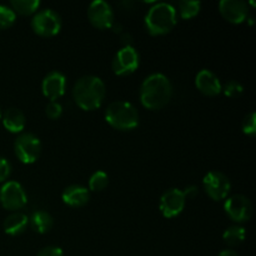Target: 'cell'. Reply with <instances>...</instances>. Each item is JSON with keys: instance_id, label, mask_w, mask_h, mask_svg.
<instances>
[{"instance_id": "obj_1", "label": "cell", "mask_w": 256, "mask_h": 256, "mask_svg": "<svg viewBox=\"0 0 256 256\" xmlns=\"http://www.w3.org/2000/svg\"><path fill=\"white\" fill-rule=\"evenodd\" d=\"M172 96V85L165 75L152 74L140 86V102L146 109H162Z\"/></svg>"}, {"instance_id": "obj_2", "label": "cell", "mask_w": 256, "mask_h": 256, "mask_svg": "<svg viewBox=\"0 0 256 256\" xmlns=\"http://www.w3.org/2000/svg\"><path fill=\"white\" fill-rule=\"evenodd\" d=\"M72 96L78 106L92 112L102 106L105 99V84L100 78L85 75L80 78L72 89Z\"/></svg>"}, {"instance_id": "obj_3", "label": "cell", "mask_w": 256, "mask_h": 256, "mask_svg": "<svg viewBox=\"0 0 256 256\" xmlns=\"http://www.w3.org/2000/svg\"><path fill=\"white\" fill-rule=\"evenodd\" d=\"M145 25L152 35H164L176 25V10L166 2H158L145 16Z\"/></svg>"}, {"instance_id": "obj_4", "label": "cell", "mask_w": 256, "mask_h": 256, "mask_svg": "<svg viewBox=\"0 0 256 256\" xmlns=\"http://www.w3.org/2000/svg\"><path fill=\"white\" fill-rule=\"evenodd\" d=\"M105 120L112 128L128 132L139 124V114L132 104L128 102H114L109 104L105 112Z\"/></svg>"}, {"instance_id": "obj_5", "label": "cell", "mask_w": 256, "mask_h": 256, "mask_svg": "<svg viewBox=\"0 0 256 256\" xmlns=\"http://www.w3.org/2000/svg\"><path fill=\"white\" fill-rule=\"evenodd\" d=\"M15 155L24 164H32L36 162L42 152V142L39 138L30 132L19 135L14 144Z\"/></svg>"}, {"instance_id": "obj_6", "label": "cell", "mask_w": 256, "mask_h": 256, "mask_svg": "<svg viewBox=\"0 0 256 256\" xmlns=\"http://www.w3.org/2000/svg\"><path fill=\"white\" fill-rule=\"evenodd\" d=\"M32 28L40 36H54L62 29V19L54 10H39L32 18Z\"/></svg>"}, {"instance_id": "obj_7", "label": "cell", "mask_w": 256, "mask_h": 256, "mask_svg": "<svg viewBox=\"0 0 256 256\" xmlns=\"http://www.w3.org/2000/svg\"><path fill=\"white\" fill-rule=\"evenodd\" d=\"M26 194L19 182H8L0 189V202L6 210L16 212L22 209L26 205Z\"/></svg>"}, {"instance_id": "obj_8", "label": "cell", "mask_w": 256, "mask_h": 256, "mask_svg": "<svg viewBox=\"0 0 256 256\" xmlns=\"http://www.w3.org/2000/svg\"><path fill=\"white\" fill-rule=\"evenodd\" d=\"M112 72L119 76H128L132 74L139 68V54L136 50L129 45L122 46L119 52L115 54L112 59Z\"/></svg>"}, {"instance_id": "obj_9", "label": "cell", "mask_w": 256, "mask_h": 256, "mask_svg": "<svg viewBox=\"0 0 256 256\" xmlns=\"http://www.w3.org/2000/svg\"><path fill=\"white\" fill-rule=\"evenodd\" d=\"M204 189L206 194L212 198V200H224L229 195L232 184L226 175L219 172H208L202 180Z\"/></svg>"}, {"instance_id": "obj_10", "label": "cell", "mask_w": 256, "mask_h": 256, "mask_svg": "<svg viewBox=\"0 0 256 256\" xmlns=\"http://www.w3.org/2000/svg\"><path fill=\"white\" fill-rule=\"evenodd\" d=\"M224 209L228 216L235 222H249L252 216V205L244 195H234L225 202Z\"/></svg>"}, {"instance_id": "obj_11", "label": "cell", "mask_w": 256, "mask_h": 256, "mask_svg": "<svg viewBox=\"0 0 256 256\" xmlns=\"http://www.w3.org/2000/svg\"><path fill=\"white\" fill-rule=\"evenodd\" d=\"M88 18L98 29H109L114 24V12L106 2L95 0L89 5Z\"/></svg>"}, {"instance_id": "obj_12", "label": "cell", "mask_w": 256, "mask_h": 256, "mask_svg": "<svg viewBox=\"0 0 256 256\" xmlns=\"http://www.w3.org/2000/svg\"><path fill=\"white\" fill-rule=\"evenodd\" d=\"M184 192L179 189H170L160 198V212L165 218H175L184 210Z\"/></svg>"}, {"instance_id": "obj_13", "label": "cell", "mask_w": 256, "mask_h": 256, "mask_svg": "<svg viewBox=\"0 0 256 256\" xmlns=\"http://www.w3.org/2000/svg\"><path fill=\"white\" fill-rule=\"evenodd\" d=\"M219 10L224 19L232 24H242L249 15L246 2L242 0H222L219 4Z\"/></svg>"}, {"instance_id": "obj_14", "label": "cell", "mask_w": 256, "mask_h": 256, "mask_svg": "<svg viewBox=\"0 0 256 256\" xmlns=\"http://www.w3.org/2000/svg\"><path fill=\"white\" fill-rule=\"evenodd\" d=\"M65 86H66V79L64 74L59 72H52L42 80V94L50 99V102H56L64 95Z\"/></svg>"}, {"instance_id": "obj_15", "label": "cell", "mask_w": 256, "mask_h": 256, "mask_svg": "<svg viewBox=\"0 0 256 256\" xmlns=\"http://www.w3.org/2000/svg\"><path fill=\"white\" fill-rule=\"evenodd\" d=\"M195 85H196L198 90L206 96H215V95L220 94L222 89L219 78L208 69H202L198 72L196 78H195Z\"/></svg>"}, {"instance_id": "obj_16", "label": "cell", "mask_w": 256, "mask_h": 256, "mask_svg": "<svg viewBox=\"0 0 256 256\" xmlns=\"http://www.w3.org/2000/svg\"><path fill=\"white\" fill-rule=\"evenodd\" d=\"M89 192L82 185H70L62 192V202L72 208H82L89 202Z\"/></svg>"}, {"instance_id": "obj_17", "label": "cell", "mask_w": 256, "mask_h": 256, "mask_svg": "<svg viewBox=\"0 0 256 256\" xmlns=\"http://www.w3.org/2000/svg\"><path fill=\"white\" fill-rule=\"evenodd\" d=\"M28 224H29V218L22 212H15L5 218L2 226H4V232L8 235L16 236V235L22 234L25 232Z\"/></svg>"}, {"instance_id": "obj_18", "label": "cell", "mask_w": 256, "mask_h": 256, "mask_svg": "<svg viewBox=\"0 0 256 256\" xmlns=\"http://www.w3.org/2000/svg\"><path fill=\"white\" fill-rule=\"evenodd\" d=\"M2 120L5 129L9 130L10 132H22L25 128V122H26L24 112L16 108L8 109L2 115Z\"/></svg>"}, {"instance_id": "obj_19", "label": "cell", "mask_w": 256, "mask_h": 256, "mask_svg": "<svg viewBox=\"0 0 256 256\" xmlns=\"http://www.w3.org/2000/svg\"><path fill=\"white\" fill-rule=\"evenodd\" d=\"M32 229L39 234H45L52 228V218L46 212H36L29 219Z\"/></svg>"}, {"instance_id": "obj_20", "label": "cell", "mask_w": 256, "mask_h": 256, "mask_svg": "<svg viewBox=\"0 0 256 256\" xmlns=\"http://www.w3.org/2000/svg\"><path fill=\"white\" fill-rule=\"evenodd\" d=\"M10 5L15 14L30 15L36 12L40 6V2L38 0H12Z\"/></svg>"}, {"instance_id": "obj_21", "label": "cell", "mask_w": 256, "mask_h": 256, "mask_svg": "<svg viewBox=\"0 0 256 256\" xmlns=\"http://www.w3.org/2000/svg\"><path fill=\"white\" fill-rule=\"evenodd\" d=\"M245 235H246V232H245L244 228L235 225V226H230L225 230L222 239L230 246H236L244 242Z\"/></svg>"}, {"instance_id": "obj_22", "label": "cell", "mask_w": 256, "mask_h": 256, "mask_svg": "<svg viewBox=\"0 0 256 256\" xmlns=\"http://www.w3.org/2000/svg\"><path fill=\"white\" fill-rule=\"evenodd\" d=\"M200 9H202V2H189V0H184V2H179V12L182 15V19H192V18L196 16L199 14Z\"/></svg>"}, {"instance_id": "obj_23", "label": "cell", "mask_w": 256, "mask_h": 256, "mask_svg": "<svg viewBox=\"0 0 256 256\" xmlns=\"http://www.w3.org/2000/svg\"><path fill=\"white\" fill-rule=\"evenodd\" d=\"M109 182V176L104 172H96L90 176L89 186L92 192H102L108 186Z\"/></svg>"}, {"instance_id": "obj_24", "label": "cell", "mask_w": 256, "mask_h": 256, "mask_svg": "<svg viewBox=\"0 0 256 256\" xmlns=\"http://www.w3.org/2000/svg\"><path fill=\"white\" fill-rule=\"evenodd\" d=\"M15 14L12 9L6 5H0V29H8L15 22Z\"/></svg>"}, {"instance_id": "obj_25", "label": "cell", "mask_w": 256, "mask_h": 256, "mask_svg": "<svg viewBox=\"0 0 256 256\" xmlns=\"http://www.w3.org/2000/svg\"><path fill=\"white\" fill-rule=\"evenodd\" d=\"M222 90H224V94L228 98H238L239 95H242L244 89H242V85L238 82L236 80H229Z\"/></svg>"}, {"instance_id": "obj_26", "label": "cell", "mask_w": 256, "mask_h": 256, "mask_svg": "<svg viewBox=\"0 0 256 256\" xmlns=\"http://www.w3.org/2000/svg\"><path fill=\"white\" fill-rule=\"evenodd\" d=\"M242 132L249 136H254L256 132V115L255 112H250L242 120Z\"/></svg>"}, {"instance_id": "obj_27", "label": "cell", "mask_w": 256, "mask_h": 256, "mask_svg": "<svg viewBox=\"0 0 256 256\" xmlns=\"http://www.w3.org/2000/svg\"><path fill=\"white\" fill-rule=\"evenodd\" d=\"M45 112H46L48 118L52 120H56L62 116V106L58 102H50L45 108Z\"/></svg>"}, {"instance_id": "obj_28", "label": "cell", "mask_w": 256, "mask_h": 256, "mask_svg": "<svg viewBox=\"0 0 256 256\" xmlns=\"http://www.w3.org/2000/svg\"><path fill=\"white\" fill-rule=\"evenodd\" d=\"M12 172V165L5 158L0 156V182H5Z\"/></svg>"}, {"instance_id": "obj_29", "label": "cell", "mask_w": 256, "mask_h": 256, "mask_svg": "<svg viewBox=\"0 0 256 256\" xmlns=\"http://www.w3.org/2000/svg\"><path fill=\"white\" fill-rule=\"evenodd\" d=\"M36 256H64L62 250L58 246H46L42 248Z\"/></svg>"}, {"instance_id": "obj_30", "label": "cell", "mask_w": 256, "mask_h": 256, "mask_svg": "<svg viewBox=\"0 0 256 256\" xmlns=\"http://www.w3.org/2000/svg\"><path fill=\"white\" fill-rule=\"evenodd\" d=\"M184 192L185 199H186V198L192 199V198H195L198 194H199V189H198V186H195V185H190V186H188L186 189H185V192Z\"/></svg>"}, {"instance_id": "obj_31", "label": "cell", "mask_w": 256, "mask_h": 256, "mask_svg": "<svg viewBox=\"0 0 256 256\" xmlns=\"http://www.w3.org/2000/svg\"><path fill=\"white\" fill-rule=\"evenodd\" d=\"M219 256H239V255H238L234 250L228 249V250H222V252L219 254Z\"/></svg>"}, {"instance_id": "obj_32", "label": "cell", "mask_w": 256, "mask_h": 256, "mask_svg": "<svg viewBox=\"0 0 256 256\" xmlns=\"http://www.w3.org/2000/svg\"><path fill=\"white\" fill-rule=\"evenodd\" d=\"M2 110H0V119H2Z\"/></svg>"}]
</instances>
